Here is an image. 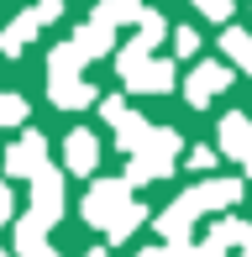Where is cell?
I'll list each match as a JSON object with an SVG mask.
<instances>
[{
	"label": "cell",
	"mask_w": 252,
	"mask_h": 257,
	"mask_svg": "<svg viewBox=\"0 0 252 257\" xmlns=\"http://www.w3.org/2000/svg\"><path fill=\"white\" fill-rule=\"evenodd\" d=\"M116 68H121L126 89H147V95H158V89L174 84V63H147V48H142V42H132V48L116 58Z\"/></svg>",
	"instance_id": "cell-1"
},
{
	"label": "cell",
	"mask_w": 252,
	"mask_h": 257,
	"mask_svg": "<svg viewBox=\"0 0 252 257\" xmlns=\"http://www.w3.org/2000/svg\"><path fill=\"white\" fill-rule=\"evenodd\" d=\"M126 189H132L126 179H100L95 189L84 194V220H89V226H105V231H110V226L121 220V210H126Z\"/></svg>",
	"instance_id": "cell-2"
},
{
	"label": "cell",
	"mask_w": 252,
	"mask_h": 257,
	"mask_svg": "<svg viewBox=\"0 0 252 257\" xmlns=\"http://www.w3.org/2000/svg\"><path fill=\"white\" fill-rule=\"evenodd\" d=\"M100 115H105L110 126H116V142H121V153H142L147 142H153V132L158 126H147L137 110H126V105L110 95V100H100Z\"/></svg>",
	"instance_id": "cell-3"
},
{
	"label": "cell",
	"mask_w": 252,
	"mask_h": 257,
	"mask_svg": "<svg viewBox=\"0 0 252 257\" xmlns=\"http://www.w3.org/2000/svg\"><path fill=\"white\" fill-rule=\"evenodd\" d=\"M42 168H48V142H42V132H21V142L6 147V173L11 179H37Z\"/></svg>",
	"instance_id": "cell-4"
},
{
	"label": "cell",
	"mask_w": 252,
	"mask_h": 257,
	"mask_svg": "<svg viewBox=\"0 0 252 257\" xmlns=\"http://www.w3.org/2000/svg\"><path fill=\"white\" fill-rule=\"evenodd\" d=\"M32 215H37L42 226H53V220L63 215V173L58 168H42L37 179H32Z\"/></svg>",
	"instance_id": "cell-5"
},
{
	"label": "cell",
	"mask_w": 252,
	"mask_h": 257,
	"mask_svg": "<svg viewBox=\"0 0 252 257\" xmlns=\"http://www.w3.org/2000/svg\"><path fill=\"white\" fill-rule=\"evenodd\" d=\"M226 89H231V68H226V63H200V68L189 74L184 100L194 105V110H200V105H210L215 95H226Z\"/></svg>",
	"instance_id": "cell-6"
},
{
	"label": "cell",
	"mask_w": 252,
	"mask_h": 257,
	"mask_svg": "<svg viewBox=\"0 0 252 257\" xmlns=\"http://www.w3.org/2000/svg\"><path fill=\"white\" fill-rule=\"evenodd\" d=\"M221 153L236 158L252 173V121H247V115H226V121H221Z\"/></svg>",
	"instance_id": "cell-7"
},
{
	"label": "cell",
	"mask_w": 252,
	"mask_h": 257,
	"mask_svg": "<svg viewBox=\"0 0 252 257\" xmlns=\"http://www.w3.org/2000/svg\"><path fill=\"white\" fill-rule=\"evenodd\" d=\"M63 168L79 173V179L95 173V168H100V142H95L89 132H68V142H63Z\"/></svg>",
	"instance_id": "cell-8"
},
{
	"label": "cell",
	"mask_w": 252,
	"mask_h": 257,
	"mask_svg": "<svg viewBox=\"0 0 252 257\" xmlns=\"http://www.w3.org/2000/svg\"><path fill=\"white\" fill-rule=\"evenodd\" d=\"M48 95H53V105H58V110H84V105L95 100V89H89L79 74H53Z\"/></svg>",
	"instance_id": "cell-9"
},
{
	"label": "cell",
	"mask_w": 252,
	"mask_h": 257,
	"mask_svg": "<svg viewBox=\"0 0 252 257\" xmlns=\"http://www.w3.org/2000/svg\"><path fill=\"white\" fill-rule=\"evenodd\" d=\"M74 42H79V53H84V58H105L110 42H116V27H110V21H100V16H89V27L74 32Z\"/></svg>",
	"instance_id": "cell-10"
},
{
	"label": "cell",
	"mask_w": 252,
	"mask_h": 257,
	"mask_svg": "<svg viewBox=\"0 0 252 257\" xmlns=\"http://www.w3.org/2000/svg\"><path fill=\"white\" fill-rule=\"evenodd\" d=\"M37 32H42V16H37V11H27V16H16V21L6 27V32H0V53H6V58H16V53L27 48L32 37H37Z\"/></svg>",
	"instance_id": "cell-11"
},
{
	"label": "cell",
	"mask_w": 252,
	"mask_h": 257,
	"mask_svg": "<svg viewBox=\"0 0 252 257\" xmlns=\"http://www.w3.org/2000/svg\"><path fill=\"white\" fill-rule=\"evenodd\" d=\"M16 257H53L48 252V226H42L37 215L16 220Z\"/></svg>",
	"instance_id": "cell-12"
},
{
	"label": "cell",
	"mask_w": 252,
	"mask_h": 257,
	"mask_svg": "<svg viewBox=\"0 0 252 257\" xmlns=\"http://www.w3.org/2000/svg\"><path fill=\"white\" fill-rule=\"evenodd\" d=\"M95 16H100V21H110V27H121V21H142V16H147V6H142V0H100Z\"/></svg>",
	"instance_id": "cell-13"
},
{
	"label": "cell",
	"mask_w": 252,
	"mask_h": 257,
	"mask_svg": "<svg viewBox=\"0 0 252 257\" xmlns=\"http://www.w3.org/2000/svg\"><path fill=\"white\" fill-rule=\"evenodd\" d=\"M84 63H89V58L79 53V42H74V37L58 42V48H53V58H48V68H53V74H74V68H84Z\"/></svg>",
	"instance_id": "cell-14"
},
{
	"label": "cell",
	"mask_w": 252,
	"mask_h": 257,
	"mask_svg": "<svg viewBox=\"0 0 252 257\" xmlns=\"http://www.w3.org/2000/svg\"><path fill=\"white\" fill-rule=\"evenodd\" d=\"M163 37H168V21L158 16V11H147V16L137 21V42H142V48L153 53V48H158V42H163Z\"/></svg>",
	"instance_id": "cell-15"
},
{
	"label": "cell",
	"mask_w": 252,
	"mask_h": 257,
	"mask_svg": "<svg viewBox=\"0 0 252 257\" xmlns=\"http://www.w3.org/2000/svg\"><path fill=\"white\" fill-rule=\"evenodd\" d=\"M142 220H147V210H142V205H126V210H121V220L105 231V236H110V247H116V241H126L137 226H142Z\"/></svg>",
	"instance_id": "cell-16"
},
{
	"label": "cell",
	"mask_w": 252,
	"mask_h": 257,
	"mask_svg": "<svg viewBox=\"0 0 252 257\" xmlns=\"http://www.w3.org/2000/svg\"><path fill=\"white\" fill-rule=\"evenodd\" d=\"M221 48L231 53V58H236L242 68H252V37H247V32H236V27H231V32L221 37Z\"/></svg>",
	"instance_id": "cell-17"
},
{
	"label": "cell",
	"mask_w": 252,
	"mask_h": 257,
	"mask_svg": "<svg viewBox=\"0 0 252 257\" xmlns=\"http://www.w3.org/2000/svg\"><path fill=\"white\" fill-rule=\"evenodd\" d=\"M27 121V100L21 95H0V126H21Z\"/></svg>",
	"instance_id": "cell-18"
},
{
	"label": "cell",
	"mask_w": 252,
	"mask_h": 257,
	"mask_svg": "<svg viewBox=\"0 0 252 257\" xmlns=\"http://www.w3.org/2000/svg\"><path fill=\"white\" fill-rule=\"evenodd\" d=\"M174 53L179 58H194V53H200V32H194V27H179L174 32Z\"/></svg>",
	"instance_id": "cell-19"
},
{
	"label": "cell",
	"mask_w": 252,
	"mask_h": 257,
	"mask_svg": "<svg viewBox=\"0 0 252 257\" xmlns=\"http://www.w3.org/2000/svg\"><path fill=\"white\" fill-rule=\"evenodd\" d=\"M200 16H210V21H231V0H189Z\"/></svg>",
	"instance_id": "cell-20"
},
{
	"label": "cell",
	"mask_w": 252,
	"mask_h": 257,
	"mask_svg": "<svg viewBox=\"0 0 252 257\" xmlns=\"http://www.w3.org/2000/svg\"><path fill=\"white\" fill-rule=\"evenodd\" d=\"M32 11H37V16H42V27H48V21H58V16H63V0H37Z\"/></svg>",
	"instance_id": "cell-21"
},
{
	"label": "cell",
	"mask_w": 252,
	"mask_h": 257,
	"mask_svg": "<svg viewBox=\"0 0 252 257\" xmlns=\"http://www.w3.org/2000/svg\"><path fill=\"white\" fill-rule=\"evenodd\" d=\"M189 168L210 173V168H215V153H210V147H194V153H189Z\"/></svg>",
	"instance_id": "cell-22"
},
{
	"label": "cell",
	"mask_w": 252,
	"mask_h": 257,
	"mask_svg": "<svg viewBox=\"0 0 252 257\" xmlns=\"http://www.w3.org/2000/svg\"><path fill=\"white\" fill-rule=\"evenodd\" d=\"M189 257H226V247H221V241H215V236H205V241H200V247H194Z\"/></svg>",
	"instance_id": "cell-23"
},
{
	"label": "cell",
	"mask_w": 252,
	"mask_h": 257,
	"mask_svg": "<svg viewBox=\"0 0 252 257\" xmlns=\"http://www.w3.org/2000/svg\"><path fill=\"white\" fill-rule=\"evenodd\" d=\"M11 215H16V194H11V189H6V184H0V226H6V220H11Z\"/></svg>",
	"instance_id": "cell-24"
},
{
	"label": "cell",
	"mask_w": 252,
	"mask_h": 257,
	"mask_svg": "<svg viewBox=\"0 0 252 257\" xmlns=\"http://www.w3.org/2000/svg\"><path fill=\"white\" fill-rule=\"evenodd\" d=\"M137 257H174V247H153V252H137Z\"/></svg>",
	"instance_id": "cell-25"
},
{
	"label": "cell",
	"mask_w": 252,
	"mask_h": 257,
	"mask_svg": "<svg viewBox=\"0 0 252 257\" xmlns=\"http://www.w3.org/2000/svg\"><path fill=\"white\" fill-rule=\"evenodd\" d=\"M84 257H110V252H105V247H95V252H84Z\"/></svg>",
	"instance_id": "cell-26"
},
{
	"label": "cell",
	"mask_w": 252,
	"mask_h": 257,
	"mask_svg": "<svg viewBox=\"0 0 252 257\" xmlns=\"http://www.w3.org/2000/svg\"><path fill=\"white\" fill-rule=\"evenodd\" d=\"M242 257H252V247H247V252H242Z\"/></svg>",
	"instance_id": "cell-27"
}]
</instances>
